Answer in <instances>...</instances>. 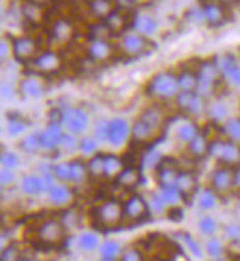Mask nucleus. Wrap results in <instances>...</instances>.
Returning a JSON list of instances; mask_svg holds the SVG:
<instances>
[{
  "label": "nucleus",
  "instance_id": "9d476101",
  "mask_svg": "<svg viewBox=\"0 0 240 261\" xmlns=\"http://www.w3.org/2000/svg\"><path fill=\"white\" fill-rule=\"evenodd\" d=\"M63 123L71 134H81L88 128L89 119L84 110L72 107L63 113Z\"/></svg>",
  "mask_w": 240,
  "mask_h": 261
},
{
  "label": "nucleus",
  "instance_id": "2f4dec72",
  "mask_svg": "<svg viewBox=\"0 0 240 261\" xmlns=\"http://www.w3.org/2000/svg\"><path fill=\"white\" fill-rule=\"evenodd\" d=\"M78 247L84 252H93V251H96L101 247L100 238L94 232H84L78 238Z\"/></svg>",
  "mask_w": 240,
  "mask_h": 261
},
{
  "label": "nucleus",
  "instance_id": "aec40b11",
  "mask_svg": "<svg viewBox=\"0 0 240 261\" xmlns=\"http://www.w3.org/2000/svg\"><path fill=\"white\" fill-rule=\"evenodd\" d=\"M209 148H211V141L205 137L204 134H199L188 144V153H189L191 159H202L205 155L209 154Z\"/></svg>",
  "mask_w": 240,
  "mask_h": 261
},
{
  "label": "nucleus",
  "instance_id": "603ef678",
  "mask_svg": "<svg viewBox=\"0 0 240 261\" xmlns=\"http://www.w3.org/2000/svg\"><path fill=\"white\" fill-rule=\"evenodd\" d=\"M151 207H153L154 213L161 214L166 210L167 204H166V201L163 200V197H161L160 194H156V195H153V198H151Z\"/></svg>",
  "mask_w": 240,
  "mask_h": 261
},
{
  "label": "nucleus",
  "instance_id": "dca6fc26",
  "mask_svg": "<svg viewBox=\"0 0 240 261\" xmlns=\"http://www.w3.org/2000/svg\"><path fill=\"white\" fill-rule=\"evenodd\" d=\"M104 22L110 28L111 34L122 33L126 30V27L129 25V12L125 9H114L113 12L108 15L104 19Z\"/></svg>",
  "mask_w": 240,
  "mask_h": 261
},
{
  "label": "nucleus",
  "instance_id": "3c124183",
  "mask_svg": "<svg viewBox=\"0 0 240 261\" xmlns=\"http://www.w3.org/2000/svg\"><path fill=\"white\" fill-rule=\"evenodd\" d=\"M21 258V252L15 245L6 247L2 252V261H19Z\"/></svg>",
  "mask_w": 240,
  "mask_h": 261
},
{
  "label": "nucleus",
  "instance_id": "72a5a7b5",
  "mask_svg": "<svg viewBox=\"0 0 240 261\" xmlns=\"http://www.w3.org/2000/svg\"><path fill=\"white\" fill-rule=\"evenodd\" d=\"M139 119H142L145 123H148L154 130L160 129L161 125H163V120H164L161 112H160V109H157V107H148V109H145Z\"/></svg>",
  "mask_w": 240,
  "mask_h": 261
},
{
  "label": "nucleus",
  "instance_id": "7c9ffc66",
  "mask_svg": "<svg viewBox=\"0 0 240 261\" xmlns=\"http://www.w3.org/2000/svg\"><path fill=\"white\" fill-rule=\"evenodd\" d=\"M21 190L24 194L29 195V197H34V195H38L43 191V184H41V178L40 176H34V175H28L22 179L21 182Z\"/></svg>",
  "mask_w": 240,
  "mask_h": 261
},
{
  "label": "nucleus",
  "instance_id": "a18cd8bd",
  "mask_svg": "<svg viewBox=\"0 0 240 261\" xmlns=\"http://www.w3.org/2000/svg\"><path fill=\"white\" fill-rule=\"evenodd\" d=\"M119 261H144V254L142 251L138 248H128L123 251V254L120 255Z\"/></svg>",
  "mask_w": 240,
  "mask_h": 261
},
{
  "label": "nucleus",
  "instance_id": "13d9d810",
  "mask_svg": "<svg viewBox=\"0 0 240 261\" xmlns=\"http://www.w3.org/2000/svg\"><path fill=\"white\" fill-rule=\"evenodd\" d=\"M234 187L236 191H240V166L234 167Z\"/></svg>",
  "mask_w": 240,
  "mask_h": 261
},
{
  "label": "nucleus",
  "instance_id": "69168bd1",
  "mask_svg": "<svg viewBox=\"0 0 240 261\" xmlns=\"http://www.w3.org/2000/svg\"><path fill=\"white\" fill-rule=\"evenodd\" d=\"M98 261H114V260H107V258H100Z\"/></svg>",
  "mask_w": 240,
  "mask_h": 261
},
{
  "label": "nucleus",
  "instance_id": "f03ea898",
  "mask_svg": "<svg viewBox=\"0 0 240 261\" xmlns=\"http://www.w3.org/2000/svg\"><path fill=\"white\" fill-rule=\"evenodd\" d=\"M177 76L168 72H160L148 84V94L158 100H170L179 94Z\"/></svg>",
  "mask_w": 240,
  "mask_h": 261
},
{
  "label": "nucleus",
  "instance_id": "4c0bfd02",
  "mask_svg": "<svg viewBox=\"0 0 240 261\" xmlns=\"http://www.w3.org/2000/svg\"><path fill=\"white\" fill-rule=\"evenodd\" d=\"M198 135H199V129H198V126L195 123H192V122L182 125L179 129H177V132H176L177 140L185 144H189Z\"/></svg>",
  "mask_w": 240,
  "mask_h": 261
},
{
  "label": "nucleus",
  "instance_id": "e2e57ef3",
  "mask_svg": "<svg viewBox=\"0 0 240 261\" xmlns=\"http://www.w3.org/2000/svg\"><path fill=\"white\" fill-rule=\"evenodd\" d=\"M231 245H233V247L236 248V254H237V257L240 258V241H239V242H236V244H231Z\"/></svg>",
  "mask_w": 240,
  "mask_h": 261
},
{
  "label": "nucleus",
  "instance_id": "f704fd0d",
  "mask_svg": "<svg viewBox=\"0 0 240 261\" xmlns=\"http://www.w3.org/2000/svg\"><path fill=\"white\" fill-rule=\"evenodd\" d=\"M21 93L26 97L37 98L44 93V87L40 81H37L36 78H26L21 83Z\"/></svg>",
  "mask_w": 240,
  "mask_h": 261
},
{
  "label": "nucleus",
  "instance_id": "4d7b16f0",
  "mask_svg": "<svg viewBox=\"0 0 240 261\" xmlns=\"http://www.w3.org/2000/svg\"><path fill=\"white\" fill-rule=\"evenodd\" d=\"M133 3H135V0H117L119 9H125V11H128Z\"/></svg>",
  "mask_w": 240,
  "mask_h": 261
},
{
  "label": "nucleus",
  "instance_id": "2eb2a0df",
  "mask_svg": "<svg viewBox=\"0 0 240 261\" xmlns=\"http://www.w3.org/2000/svg\"><path fill=\"white\" fill-rule=\"evenodd\" d=\"M48 200L56 207H66L69 205L73 200V192L69 187L66 185H56L47 192Z\"/></svg>",
  "mask_w": 240,
  "mask_h": 261
},
{
  "label": "nucleus",
  "instance_id": "4be33fe9",
  "mask_svg": "<svg viewBox=\"0 0 240 261\" xmlns=\"http://www.w3.org/2000/svg\"><path fill=\"white\" fill-rule=\"evenodd\" d=\"M113 53V48L106 40H94L88 47V58L94 62H103L108 59Z\"/></svg>",
  "mask_w": 240,
  "mask_h": 261
},
{
  "label": "nucleus",
  "instance_id": "8fccbe9b",
  "mask_svg": "<svg viewBox=\"0 0 240 261\" xmlns=\"http://www.w3.org/2000/svg\"><path fill=\"white\" fill-rule=\"evenodd\" d=\"M25 129H26V125H25L24 120H21V119H11L9 123H8V134L12 135V137L22 134Z\"/></svg>",
  "mask_w": 240,
  "mask_h": 261
},
{
  "label": "nucleus",
  "instance_id": "a211bd4d",
  "mask_svg": "<svg viewBox=\"0 0 240 261\" xmlns=\"http://www.w3.org/2000/svg\"><path fill=\"white\" fill-rule=\"evenodd\" d=\"M141 179V172L136 166H126L116 178V184L120 187V190H131L135 188L136 184Z\"/></svg>",
  "mask_w": 240,
  "mask_h": 261
},
{
  "label": "nucleus",
  "instance_id": "20e7f679",
  "mask_svg": "<svg viewBox=\"0 0 240 261\" xmlns=\"http://www.w3.org/2000/svg\"><path fill=\"white\" fill-rule=\"evenodd\" d=\"M209 188L216 191L220 197H227L236 192L234 187V167L218 165L211 173Z\"/></svg>",
  "mask_w": 240,
  "mask_h": 261
},
{
  "label": "nucleus",
  "instance_id": "412c9836",
  "mask_svg": "<svg viewBox=\"0 0 240 261\" xmlns=\"http://www.w3.org/2000/svg\"><path fill=\"white\" fill-rule=\"evenodd\" d=\"M196 178L193 176L192 172L188 170H182L177 175V180H176V188L180 191V194L183 195V198L191 197L196 191Z\"/></svg>",
  "mask_w": 240,
  "mask_h": 261
},
{
  "label": "nucleus",
  "instance_id": "0eeeda50",
  "mask_svg": "<svg viewBox=\"0 0 240 261\" xmlns=\"http://www.w3.org/2000/svg\"><path fill=\"white\" fill-rule=\"evenodd\" d=\"M148 214V204L141 195H131L123 204V219L131 222H141Z\"/></svg>",
  "mask_w": 240,
  "mask_h": 261
},
{
  "label": "nucleus",
  "instance_id": "6e6552de",
  "mask_svg": "<svg viewBox=\"0 0 240 261\" xmlns=\"http://www.w3.org/2000/svg\"><path fill=\"white\" fill-rule=\"evenodd\" d=\"M217 68L221 73V78L236 88H240V65L231 56H224L216 62Z\"/></svg>",
  "mask_w": 240,
  "mask_h": 261
},
{
  "label": "nucleus",
  "instance_id": "052dcab7",
  "mask_svg": "<svg viewBox=\"0 0 240 261\" xmlns=\"http://www.w3.org/2000/svg\"><path fill=\"white\" fill-rule=\"evenodd\" d=\"M8 50H9V48H8V44H6V43H2V56H3V58H6Z\"/></svg>",
  "mask_w": 240,
  "mask_h": 261
},
{
  "label": "nucleus",
  "instance_id": "c03bdc74",
  "mask_svg": "<svg viewBox=\"0 0 240 261\" xmlns=\"http://www.w3.org/2000/svg\"><path fill=\"white\" fill-rule=\"evenodd\" d=\"M22 12H24V18L28 22L36 24L37 21H38V18H40V13H38L40 12V6L31 3V2H26L24 9H22Z\"/></svg>",
  "mask_w": 240,
  "mask_h": 261
},
{
  "label": "nucleus",
  "instance_id": "0e129e2a",
  "mask_svg": "<svg viewBox=\"0 0 240 261\" xmlns=\"http://www.w3.org/2000/svg\"><path fill=\"white\" fill-rule=\"evenodd\" d=\"M217 2H220V3H223V5H224V3H230V2H234V0H217Z\"/></svg>",
  "mask_w": 240,
  "mask_h": 261
},
{
  "label": "nucleus",
  "instance_id": "ea45409f",
  "mask_svg": "<svg viewBox=\"0 0 240 261\" xmlns=\"http://www.w3.org/2000/svg\"><path fill=\"white\" fill-rule=\"evenodd\" d=\"M104 162H106V155H94L88 162V172H89V175L96 176V178H103V175H104Z\"/></svg>",
  "mask_w": 240,
  "mask_h": 261
},
{
  "label": "nucleus",
  "instance_id": "680f3d73",
  "mask_svg": "<svg viewBox=\"0 0 240 261\" xmlns=\"http://www.w3.org/2000/svg\"><path fill=\"white\" fill-rule=\"evenodd\" d=\"M26 2H31V3H34V5H43V3H47L48 0H26Z\"/></svg>",
  "mask_w": 240,
  "mask_h": 261
},
{
  "label": "nucleus",
  "instance_id": "9b49d317",
  "mask_svg": "<svg viewBox=\"0 0 240 261\" xmlns=\"http://www.w3.org/2000/svg\"><path fill=\"white\" fill-rule=\"evenodd\" d=\"M34 66L40 73H53L62 66V59L53 51H44L34 59Z\"/></svg>",
  "mask_w": 240,
  "mask_h": 261
},
{
  "label": "nucleus",
  "instance_id": "5701e85b",
  "mask_svg": "<svg viewBox=\"0 0 240 261\" xmlns=\"http://www.w3.org/2000/svg\"><path fill=\"white\" fill-rule=\"evenodd\" d=\"M73 27L69 21L66 19H57L51 24V30H50V36L54 40L59 41H69L72 38Z\"/></svg>",
  "mask_w": 240,
  "mask_h": 261
},
{
  "label": "nucleus",
  "instance_id": "58836bf2",
  "mask_svg": "<svg viewBox=\"0 0 240 261\" xmlns=\"http://www.w3.org/2000/svg\"><path fill=\"white\" fill-rule=\"evenodd\" d=\"M21 148L24 150L25 153H37L40 148H43V144H41V135H37V134H29L26 135L22 143H21Z\"/></svg>",
  "mask_w": 240,
  "mask_h": 261
},
{
  "label": "nucleus",
  "instance_id": "6e6d98bb",
  "mask_svg": "<svg viewBox=\"0 0 240 261\" xmlns=\"http://www.w3.org/2000/svg\"><path fill=\"white\" fill-rule=\"evenodd\" d=\"M59 147L65 148V150H71L73 147H76V141H75V138H73L72 135H63Z\"/></svg>",
  "mask_w": 240,
  "mask_h": 261
},
{
  "label": "nucleus",
  "instance_id": "ddd939ff",
  "mask_svg": "<svg viewBox=\"0 0 240 261\" xmlns=\"http://www.w3.org/2000/svg\"><path fill=\"white\" fill-rule=\"evenodd\" d=\"M205 112H206L209 120H211L213 123H216V125H223V123L231 116V112H230L228 105L226 101L220 100V98L211 101V103L206 106V110H205Z\"/></svg>",
  "mask_w": 240,
  "mask_h": 261
},
{
  "label": "nucleus",
  "instance_id": "f3484780",
  "mask_svg": "<svg viewBox=\"0 0 240 261\" xmlns=\"http://www.w3.org/2000/svg\"><path fill=\"white\" fill-rule=\"evenodd\" d=\"M63 138V130L60 123H50L47 129L41 134V144L44 150H53L59 147L60 141Z\"/></svg>",
  "mask_w": 240,
  "mask_h": 261
},
{
  "label": "nucleus",
  "instance_id": "cd10ccee",
  "mask_svg": "<svg viewBox=\"0 0 240 261\" xmlns=\"http://www.w3.org/2000/svg\"><path fill=\"white\" fill-rule=\"evenodd\" d=\"M122 254H123V251H122L120 244L117 241H113V239H108L106 242H103L101 247H100V255H101V258L119 261Z\"/></svg>",
  "mask_w": 240,
  "mask_h": 261
},
{
  "label": "nucleus",
  "instance_id": "6ab92c4d",
  "mask_svg": "<svg viewBox=\"0 0 240 261\" xmlns=\"http://www.w3.org/2000/svg\"><path fill=\"white\" fill-rule=\"evenodd\" d=\"M156 132L148 123H145L142 119H136L133 122L132 130H131V137L135 143H148L156 137Z\"/></svg>",
  "mask_w": 240,
  "mask_h": 261
},
{
  "label": "nucleus",
  "instance_id": "49530a36",
  "mask_svg": "<svg viewBox=\"0 0 240 261\" xmlns=\"http://www.w3.org/2000/svg\"><path fill=\"white\" fill-rule=\"evenodd\" d=\"M69 173H71V162L68 163H59L53 169V175L54 178L60 180H69Z\"/></svg>",
  "mask_w": 240,
  "mask_h": 261
},
{
  "label": "nucleus",
  "instance_id": "79ce46f5",
  "mask_svg": "<svg viewBox=\"0 0 240 261\" xmlns=\"http://www.w3.org/2000/svg\"><path fill=\"white\" fill-rule=\"evenodd\" d=\"M182 241H183V244L188 247L189 252L192 254L193 257L201 258V257L204 255V249L201 247V244H199L192 235H189V233H182Z\"/></svg>",
  "mask_w": 240,
  "mask_h": 261
},
{
  "label": "nucleus",
  "instance_id": "bb28decb",
  "mask_svg": "<svg viewBox=\"0 0 240 261\" xmlns=\"http://www.w3.org/2000/svg\"><path fill=\"white\" fill-rule=\"evenodd\" d=\"M218 200H220V195L213 188H204L199 192L198 202H199V207L204 212H213V210H216L217 205H218Z\"/></svg>",
  "mask_w": 240,
  "mask_h": 261
},
{
  "label": "nucleus",
  "instance_id": "c9c22d12",
  "mask_svg": "<svg viewBox=\"0 0 240 261\" xmlns=\"http://www.w3.org/2000/svg\"><path fill=\"white\" fill-rule=\"evenodd\" d=\"M177 83H179V88L182 91H196L198 76L195 72L185 69L177 75Z\"/></svg>",
  "mask_w": 240,
  "mask_h": 261
},
{
  "label": "nucleus",
  "instance_id": "09e8293b",
  "mask_svg": "<svg viewBox=\"0 0 240 261\" xmlns=\"http://www.w3.org/2000/svg\"><path fill=\"white\" fill-rule=\"evenodd\" d=\"M19 163H21V160H19V157L15 154V153H11V151H6V153H3L2 154V165L5 169H15V167L19 166Z\"/></svg>",
  "mask_w": 240,
  "mask_h": 261
},
{
  "label": "nucleus",
  "instance_id": "b1692460",
  "mask_svg": "<svg viewBox=\"0 0 240 261\" xmlns=\"http://www.w3.org/2000/svg\"><path fill=\"white\" fill-rule=\"evenodd\" d=\"M220 128L224 138L240 144V116H230L223 125H220Z\"/></svg>",
  "mask_w": 240,
  "mask_h": 261
},
{
  "label": "nucleus",
  "instance_id": "a878e982",
  "mask_svg": "<svg viewBox=\"0 0 240 261\" xmlns=\"http://www.w3.org/2000/svg\"><path fill=\"white\" fill-rule=\"evenodd\" d=\"M125 167H126V165H125L123 159H120V157L114 154H107L106 155V162H104V175H103V178H117L119 173Z\"/></svg>",
  "mask_w": 240,
  "mask_h": 261
},
{
  "label": "nucleus",
  "instance_id": "e433bc0d",
  "mask_svg": "<svg viewBox=\"0 0 240 261\" xmlns=\"http://www.w3.org/2000/svg\"><path fill=\"white\" fill-rule=\"evenodd\" d=\"M133 25L135 28L141 33V36H151L154 34L157 30L156 21L148 16V15H142V16H138L135 21H133Z\"/></svg>",
  "mask_w": 240,
  "mask_h": 261
},
{
  "label": "nucleus",
  "instance_id": "c756f323",
  "mask_svg": "<svg viewBox=\"0 0 240 261\" xmlns=\"http://www.w3.org/2000/svg\"><path fill=\"white\" fill-rule=\"evenodd\" d=\"M88 6H89L91 13H94L96 16L103 18V19H106L108 15L114 11V5L111 0H91L88 2Z\"/></svg>",
  "mask_w": 240,
  "mask_h": 261
},
{
  "label": "nucleus",
  "instance_id": "338daca9",
  "mask_svg": "<svg viewBox=\"0 0 240 261\" xmlns=\"http://www.w3.org/2000/svg\"><path fill=\"white\" fill-rule=\"evenodd\" d=\"M75 2H78V0H75Z\"/></svg>",
  "mask_w": 240,
  "mask_h": 261
},
{
  "label": "nucleus",
  "instance_id": "37998d69",
  "mask_svg": "<svg viewBox=\"0 0 240 261\" xmlns=\"http://www.w3.org/2000/svg\"><path fill=\"white\" fill-rule=\"evenodd\" d=\"M223 233L230 244H236L240 241V222H228L223 226Z\"/></svg>",
  "mask_w": 240,
  "mask_h": 261
},
{
  "label": "nucleus",
  "instance_id": "c85d7f7f",
  "mask_svg": "<svg viewBox=\"0 0 240 261\" xmlns=\"http://www.w3.org/2000/svg\"><path fill=\"white\" fill-rule=\"evenodd\" d=\"M89 175L88 172V163L76 159L71 162V173H69V182L72 184H81L85 178Z\"/></svg>",
  "mask_w": 240,
  "mask_h": 261
},
{
  "label": "nucleus",
  "instance_id": "f257e3e1",
  "mask_svg": "<svg viewBox=\"0 0 240 261\" xmlns=\"http://www.w3.org/2000/svg\"><path fill=\"white\" fill-rule=\"evenodd\" d=\"M209 155L216 159L218 165L230 167L240 166V144L220 137L211 141Z\"/></svg>",
  "mask_w": 240,
  "mask_h": 261
},
{
  "label": "nucleus",
  "instance_id": "39448f33",
  "mask_svg": "<svg viewBox=\"0 0 240 261\" xmlns=\"http://www.w3.org/2000/svg\"><path fill=\"white\" fill-rule=\"evenodd\" d=\"M65 229H66V226L62 223V220L50 219L40 225L37 235L43 244H46L48 247H56V245L62 244L65 239V235H66Z\"/></svg>",
  "mask_w": 240,
  "mask_h": 261
},
{
  "label": "nucleus",
  "instance_id": "4468645a",
  "mask_svg": "<svg viewBox=\"0 0 240 261\" xmlns=\"http://www.w3.org/2000/svg\"><path fill=\"white\" fill-rule=\"evenodd\" d=\"M205 21L211 27H221L227 21V13L221 3H208L204 8Z\"/></svg>",
  "mask_w": 240,
  "mask_h": 261
},
{
  "label": "nucleus",
  "instance_id": "f8f14e48",
  "mask_svg": "<svg viewBox=\"0 0 240 261\" xmlns=\"http://www.w3.org/2000/svg\"><path fill=\"white\" fill-rule=\"evenodd\" d=\"M146 47V38L139 34H128L120 41V50L126 56H138Z\"/></svg>",
  "mask_w": 240,
  "mask_h": 261
},
{
  "label": "nucleus",
  "instance_id": "473e14b6",
  "mask_svg": "<svg viewBox=\"0 0 240 261\" xmlns=\"http://www.w3.org/2000/svg\"><path fill=\"white\" fill-rule=\"evenodd\" d=\"M198 227H199V232H201L202 235L211 238L216 237L217 233H218V230H220V223L217 222V219H214L213 216L205 214V216H202V217L199 219Z\"/></svg>",
  "mask_w": 240,
  "mask_h": 261
},
{
  "label": "nucleus",
  "instance_id": "1a4fd4ad",
  "mask_svg": "<svg viewBox=\"0 0 240 261\" xmlns=\"http://www.w3.org/2000/svg\"><path fill=\"white\" fill-rule=\"evenodd\" d=\"M132 126L125 119H113L108 122L107 141L111 145H120L131 137Z\"/></svg>",
  "mask_w": 240,
  "mask_h": 261
},
{
  "label": "nucleus",
  "instance_id": "423d86ee",
  "mask_svg": "<svg viewBox=\"0 0 240 261\" xmlns=\"http://www.w3.org/2000/svg\"><path fill=\"white\" fill-rule=\"evenodd\" d=\"M38 43L31 37H19L12 41V51L15 59L19 62H29L37 58Z\"/></svg>",
  "mask_w": 240,
  "mask_h": 261
},
{
  "label": "nucleus",
  "instance_id": "de8ad7c7",
  "mask_svg": "<svg viewBox=\"0 0 240 261\" xmlns=\"http://www.w3.org/2000/svg\"><path fill=\"white\" fill-rule=\"evenodd\" d=\"M78 145L84 154H94L97 150V138L96 137H85Z\"/></svg>",
  "mask_w": 240,
  "mask_h": 261
},
{
  "label": "nucleus",
  "instance_id": "393cba45",
  "mask_svg": "<svg viewBox=\"0 0 240 261\" xmlns=\"http://www.w3.org/2000/svg\"><path fill=\"white\" fill-rule=\"evenodd\" d=\"M204 249L205 252H206V255H208L211 260H220V258H223L224 254H226V244H224V241L220 239V238L211 237L206 239Z\"/></svg>",
  "mask_w": 240,
  "mask_h": 261
},
{
  "label": "nucleus",
  "instance_id": "7ed1b4c3",
  "mask_svg": "<svg viewBox=\"0 0 240 261\" xmlns=\"http://www.w3.org/2000/svg\"><path fill=\"white\" fill-rule=\"evenodd\" d=\"M122 219H123V204L119 202V200H107L97 207V225L104 229L116 227L122 222Z\"/></svg>",
  "mask_w": 240,
  "mask_h": 261
},
{
  "label": "nucleus",
  "instance_id": "bf43d9fd",
  "mask_svg": "<svg viewBox=\"0 0 240 261\" xmlns=\"http://www.w3.org/2000/svg\"><path fill=\"white\" fill-rule=\"evenodd\" d=\"M2 94H3V97L8 100V98H11V94H12V88L8 85V84H5L3 87H2Z\"/></svg>",
  "mask_w": 240,
  "mask_h": 261
},
{
  "label": "nucleus",
  "instance_id": "864d4df0",
  "mask_svg": "<svg viewBox=\"0 0 240 261\" xmlns=\"http://www.w3.org/2000/svg\"><path fill=\"white\" fill-rule=\"evenodd\" d=\"M94 134L97 138L100 140H107V129H108V122L107 120H100L97 122L96 128H94Z\"/></svg>",
  "mask_w": 240,
  "mask_h": 261
},
{
  "label": "nucleus",
  "instance_id": "5fc2aeb1",
  "mask_svg": "<svg viewBox=\"0 0 240 261\" xmlns=\"http://www.w3.org/2000/svg\"><path fill=\"white\" fill-rule=\"evenodd\" d=\"M15 182V173L12 169H3L2 170V185L3 187H9Z\"/></svg>",
  "mask_w": 240,
  "mask_h": 261
},
{
  "label": "nucleus",
  "instance_id": "a19ab883",
  "mask_svg": "<svg viewBox=\"0 0 240 261\" xmlns=\"http://www.w3.org/2000/svg\"><path fill=\"white\" fill-rule=\"evenodd\" d=\"M160 195L163 197V200L166 201L167 205H176L183 198V195L180 194V191L176 187H161Z\"/></svg>",
  "mask_w": 240,
  "mask_h": 261
}]
</instances>
